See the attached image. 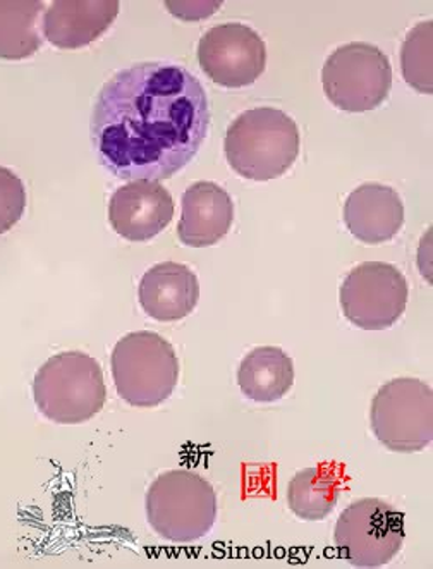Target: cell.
<instances>
[{"instance_id": "obj_17", "label": "cell", "mask_w": 433, "mask_h": 569, "mask_svg": "<svg viewBox=\"0 0 433 569\" xmlns=\"http://www.w3.org/2000/svg\"><path fill=\"white\" fill-rule=\"evenodd\" d=\"M341 489V473L332 465L304 468L289 482V509L301 520H325L334 511Z\"/></svg>"}, {"instance_id": "obj_20", "label": "cell", "mask_w": 433, "mask_h": 569, "mask_svg": "<svg viewBox=\"0 0 433 569\" xmlns=\"http://www.w3.org/2000/svg\"><path fill=\"white\" fill-rule=\"evenodd\" d=\"M27 209V190L20 176L0 166V234L11 231Z\"/></svg>"}, {"instance_id": "obj_4", "label": "cell", "mask_w": 433, "mask_h": 569, "mask_svg": "<svg viewBox=\"0 0 433 569\" xmlns=\"http://www.w3.org/2000/svg\"><path fill=\"white\" fill-rule=\"evenodd\" d=\"M147 517L162 539L175 543L203 539L215 525V490L194 471H165L147 492Z\"/></svg>"}, {"instance_id": "obj_1", "label": "cell", "mask_w": 433, "mask_h": 569, "mask_svg": "<svg viewBox=\"0 0 433 569\" xmlns=\"http://www.w3.org/2000/svg\"><path fill=\"white\" fill-rule=\"evenodd\" d=\"M205 88L183 66L140 62L115 72L97 97L93 147L125 181H164L197 157L209 137Z\"/></svg>"}, {"instance_id": "obj_7", "label": "cell", "mask_w": 433, "mask_h": 569, "mask_svg": "<svg viewBox=\"0 0 433 569\" xmlns=\"http://www.w3.org/2000/svg\"><path fill=\"white\" fill-rule=\"evenodd\" d=\"M325 97L346 112H369L391 93L392 66L379 47L346 43L329 56L322 69Z\"/></svg>"}, {"instance_id": "obj_2", "label": "cell", "mask_w": 433, "mask_h": 569, "mask_svg": "<svg viewBox=\"0 0 433 569\" xmlns=\"http://www.w3.org/2000/svg\"><path fill=\"white\" fill-rule=\"evenodd\" d=\"M300 144V128L291 116L275 107H256L229 126L224 152L241 178L272 181L293 168Z\"/></svg>"}, {"instance_id": "obj_3", "label": "cell", "mask_w": 433, "mask_h": 569, "mask_svg": "<svg viewBox=\"0 0 433 569\" xmlns=\"http://www.w3.org/2000/svg\"><path fill=\"white\" fill-rule=\"evenodd\" d=\"M33 398L40 413L61 426L92 420L107 399L99 361L81 351L49 358L34 376Z\"/></svg>"}, {"instance_id": "obj_8", "label": "cell", "mask_w": 433, "mask_h": 569, "mask_svg": "<svg viewBox=\"0 0 433 569\" xmlns=\"http://www.w3.org/2000/svg\"><path fill=\"white\" fill-rule=\"evenodd\" d=\"M404 515L382 499L351 502L335 523V549L356 568H381L400 555L404 543Z\"/></svg>"}, {"instance_id": "obj_9", "label": "cell", "mask_w": 433, "mask_h": 569, "mask_svg": "<svg viewBox=\"0 0 433 569\" xmlns=\"http://www.w3.org/2000/svg\"><path fill=\"white\" fill-rule=\"evenodd\" d=\"M410 298L404 273L385 262L354 267L341 284L342 313L363 330H384L403 317Z\"/></svg>"}, {"instance_id": "obj_14", "label": "cell", "mask_w": 433, "mask_h": 569, "mask_svg": "<svg viewBox=\"0 0 433 569\" xmlns=\"http://www.w3.org/2000/svg\"><path fill=\"white\" fill-rule=\"evenodd\" d=\"M344 222L361 243H385L403 229V200L391 187L365 182L348 197L344 203Z\"/></svg>"}, {"instance_id": "obj_12", "label": "cell", "mask_w": 433, "mask_h": 569, "mask_svg": "<svg viewBox=\"0 0 433 569\" xmlns=\"http://www.w3.org/2000/svg\"><path fill=\"white\" fill-rule=\"evenodd\" d=\"M234 222L231 194L216 182H193L183 194L178 236L191 248H207L224 240Z\"/></svg>"}, {"instance_id": "obj_18", "label": "cell", "mask_w": 433, "mask_h": 569, "mask_svg": "<svg viewBox=\"0 0 433 569\" xmlns=\"http://www.w3.org/2000/svg\"><path fill=\"white\" fill-rule=\"evenodd\" d=\"M39 0H0V59L21 61L42 47Z\"/></svg>"}, {"instance_id": "obj_16", "label": "cell", "mask_w": 433, "mask_h": 569, "mask_svg": "<svg viewBox=\"0 0 433 569\" xmlns=\"http://www.w3.org/2000/svg\"><path fill=\"white\" fill-rule=\"evenodd\" d=\"M238 383L251 401H279L293 389V360L278 346H260L241 361Z\"/></svg>"}, {"instance_id": "obj_6", "label": "cell", "mask_w": 433, "mask_h": 569, "mask_svg": "<svg viewBox=\"0 0 433 569\" xmlns=\"http://www.w3.org/2000/svg\"><path fill=\"white\" fill-rule=\"evenodd\" d=\"M370 426L394 452H420L433 439V392L419 379H394L373 396Z\"/></svg>"}, {"instance_id": "obj_19", "label": "cell", "mask_w": 433, "mask_h": 569, "mask_svg": "<svg viewBox=\"0 0 433 569\" xmlns=\"http://www.w3.org/2000/svg\"><path fill=\"white\" fill-rule=\"evenodd\" d=\"M432 46L433 24L432 21L416 24L404 39L401 49V68L406 83L420 93L432 96Z\"/></svg>"}, {"instance_id": "obj_10", "label": "cell", "mask_w": 433, "mask_h": 569, "mask_svg": "<svg viewBox=\"0 0 433 569\" xmlns=\"http://www.w3.org/2000/svg\"><path fill=\"white\" fill-rule=\"evenodd\" d=\"M198 62L213 83L225 88L248 87L265 71V42L246 24H216L200 39Z\"/></svg>"}, {"instance_id": "obj_13", "label": "cell", "mask_w": 433, "mask_h": 569, "mask_svg": "<svg viewBox=\"0 0 433 569\" xmlns=\"http://www.w3.org/2000/svg\"><path fill=\"white\" fill-rule=\"evenodd\" d=\"M118 14V0H56L43 16V34L59 49H81L100 39Z\"/></svg>"}, {"instance_id": "obj_11", "label": "cell", "mask_w": 433, "mask_h": 569, "mask_svg": "<svg viewBox=\"0 0 433 569\" xmlns=\"http://www.w3.org/2000/svg\"><path fill=\"white\" fill-rule=\"evenodd\" d=\"M174 217V200L159 181H131L118 188L109 203V222L124 240L143 243L165 231Z\"/></svg>"}, {"instance_id": "obj_5", "label": "cell", "mask_w": 433, "mask_h": 569, "mask_svg": "<svg viewBox=\"0 0 433 569\" xmlns=\"http://www.w3.org/2000/svg\"><path fill=\"white\" fill-rule=\"evenodd\" d=\"M111 363L118 395L131 407H159L171 398L179 382L174 348L168 339L149 330L119 339Z\"/></svg>"}, {"instance_id": "obj_15", "label": "cell", "mask_w": 433, "mask_h": 569, "mask_svg": "<svg viewBox=\"0 0 433 569\" xmlns=\"http://www.w3.org/2000/svg\"><path fill=\"white\" fill-rule=\"evenodd\" d=\"M138 298L147 316L159 322H178L197 308L200 282L184 263H157L141 278Z\"/></svg>"}]
</instances>
